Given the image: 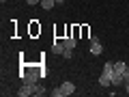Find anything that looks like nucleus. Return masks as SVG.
Listing matches in <instances>:
<instances>
[{"label": "nucleus", "instance_id": "10", "mask_svg": "<svg viewBox=\"0 0 129 97\" xmlns=\"http://www.w3.org/2000/svg\"><path fill=\"white\" fill-rule=\"evenodd\" d=\"M125 69H127V65H125V63H120V60H116V63H114V71L125 74Z\"/></svg>", "mask_w": 129, "mask_h": 97}, {"label": "nucleus", "instance_id": "13", "mask_svg": "<svg viewBox=\"0 0 129 97\" xmlns=\"http://www.w3.org/2000/svg\"><path fill=\"white\" fill-rule=\"evenodd\" d=\"M50 95H52V97H62V88H60V86L54 88V91H50Z\"/></svg>", "mask_w": 129, "mask_h": 97}, {"label": "nucleus", "instance_id": "4", "mask_svg": "<svg viewBox=\"0 0 129 97\" xmlns=\"http://www.w3.org/2000/svg\"><path fill=\"white\" fill-rule=\"evenodd\" d=\"M110 78H112V86H118V84L125 82V78H123V74H120V71H112Z\"/></svg>", "mask_w": 129, "mask_h": 97}, {"label": "nucleus", "instance_id": "3", "mask_svg": "<svg viewBox=\"0 0 129 97\" xmlns=\"http://www.w3.org/2000/svg\"><path fill=\"white\" fill-rule=\"evenodd\" d=\"M60 88H62V95H73V93H75V84L69 82V80L60 84Z\"/></svg>", "mask_w": 129, "mask_h": 97}, {"label": "nucleus", "instance_id": "9", "mask_svg": "<svg viewBox=\"0 0 129 97\" xmlns=\"http://www.w3.org/2000/svg\"><path fill=\"white\" fill-rule=\"evenodd\" d=\"M41 7L45 11H50V9H54V7H56V0H41Z\"/></svg>", "mask_w": 129, "mask_h": 97}, {"label": "nucleus", "instance_id": "12", "mask_svg": "<svg viewBox=\"0 0 129 97\" xmlns=\"http://www.w3.org/2000/svg\"><path fill=\"white\" fill-rule=\"evenodd\" d=\"M114 71V63H106L103 65V74H112Z\"/></svg>", "mask_w": 129, "mask_h": 97}, {"label": "nucleus", "instance_id": "7", "mask_svg": "<svg viewBox=\"0 0 129 97\" xmlns=\"http://www.w3.org/2000/svg\"><path fill=\"white\" fill-rule=\"evenodd\" d=\"M64 47H69V50H73V47L75 45H78V39H75V37H67V39H64Z\"/></svg>", "mask_w": 129, "mask_h": 97}, {"label": "nucleus", "instance_id": "15", "mask_svg": "<svg viewBox=\"0 0 129 97\" xmlns=\"http://www.w3.org/2000/svg\"><path fill=\"white\" fill-rule=\"evenodd\" d=\"M26 5H30V7H37V5H41V0H26Z\"/></svg>", "mask_w": 129, "mask_h": 97}, {"label": "nucleus", "instance_id": "8", "mask_svg": "<svg viewBox=\"0 0 129 97\" xmlns=\"http://www.w3.org/2000/svg\"><path fill=\"white\" fill-rule=\"evenodd\" d=\"M43 93H45L43 84H39V82H35V84H32V95H43Z\"/></svg>", "mask_w": 129, "mask_h": 97}, {"label": "nucleus", "instance_id": "14", "mask_svg": "<svg viewBox=\"0 0 129 97\" xmlns=\"http://www.w3.org/2000/svg\"><path fill=\"white\" fill-rule=\"evenodd\" d=\"M73 56V50H69V47H64V52H62V58H71Z\"/></svg>", "mask_w": 129, "mask_h": 97}, {"label": "nucleus", "instance_id": "2", "mask_svg": "<svg viewBox=\"0 0 129 97\" xmlns=\"http://www.w3.org/2000/svg\"><path fill=\"white\" fill-rule=\"evenodd\" d=\"M101 52H103V45H101V41H99L97 37H90V54H92V56H99Z\"/></svg>", "mask_w": 129, "mask_h": 97}, {"label": "nucleus", "instance_id": "16", "mask_svg": "<svg viewBox=\"0 0 129 97\" xmlns=\"http://www.w3.org/2000/svg\"><path fill=\"white\" fill-rule=\"evenodd\" d=\"M125 91H127V93H129V82H125Z\"/></svg>", "mask_w": 129, "mask_h": 97}, {"label": "nucleus", "instance_id": "18", "mask_svg": "<svg viewBox=\"0 0 129 97\" xmlns=\"http://www.w3.org/2000/svg\"><path fill=\"white\" fill-rule=\"evenodd\" d=\"M0 2H7V0H0Z\"/></svg>", "mask_w": 129, "mask_h": 97}, {"label": "nucleus", "instance_id": "1", "mask_svg": "<svg viewBox=\"0 0 129 97\" xmlns=\"http://www.w3.org/2000/svg\"><path fill=\"white\" fill-rule=\"evenodd\" d=\"M19 76H22V80L26 84H35V82H39V76L41 74H37V71H22Z\"/></svg>", "mask_w": 129, "mask_h": 97}, {"label": "nucleus", "instance_id": "11", "mask_svg": "<svg viewBox=\"0 0 129 97\" xmlns=\"http://www.w3.org/2000/svg\"><path fill=\"white\" fill-rule=\"evenodd\" d=\"M54 52H56V54H62V52H64V43L54 41Z\"/></svg>", "mask_w": 129, "mask_h": 97}, {"label": "nucleus", "instance_id": "5", "mask_svg": "<svg viewBox=\"0 0 129 97\" xmlns=\"http://www.w3.org/2000/svg\"><path fill=\"white\" fill-rule=\"evenodd\" d=\"M17 95H19V97H28V95H32V84H26V82H24L22 88L17 91Z\"/></svg>", "mask_w": 129, "mask_h": 97}, {"label": "nucleus", "instance_id": "17", "mask_svg": "<svg viewBox=\"0 0 129 97\" xmlns=\"http://www.w3.org/2000/svg\"><path fill=\"white\" fill-rule=\"evenodd\" d=\"M62 2H64V0H56V5H62Z\"/></svg>", "mask_w": 129, "mask_h": 97}, {"label": "nucleus", "instance_id": "6", "mask_svg": "<svg viewBox=\"0 0 129 97\" xmlns=\"http://www.w3.org/2000/svg\"><path fill=\"white\" fill-rule=\"evenodd\" d=\"M99 84H101V86H112L110 74H101V76H99Z\"/></svg>", "mask_w": 129, "mask_h": 97}]
</instances>
